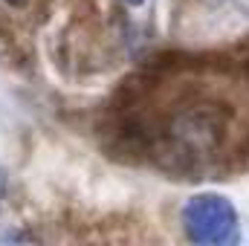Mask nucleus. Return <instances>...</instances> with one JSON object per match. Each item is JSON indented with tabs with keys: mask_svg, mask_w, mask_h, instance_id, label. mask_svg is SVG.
<instances>
[{
	"mask_svg": "<svg viewBox=\"0 0 249 246\" xmlns=\"http://www.w3.org/2000/svg\"><path fill=\"white\" fill-rule=\"evenodd\" d=\"M183 232L191 244L200 246H229L241 238V217L229 197L217 191H203L188 197L183 211Z\"/></svg>",
	"mask_w": 249,
	"mask_h": 246,
	"instance_id": "nucleus-1",
	"label": "nucleus"
},
{
	"mask_svg": "<svg viewBox=\"0 0 249 246\" xmlns=\"http://www.w3.org/2000/svg\"><path fill=\"white\" fill-rule=\"evenodd\" d=\"M0 241H35V235H29V232H3Z\"/></svg>",
	"mask_w": 249,
	"mask_h": 246,
	"instance_id": "nucleus-2",
	"label": "nucleus"
},
{
	"mask_svg": "<svg viewBox=\"0 0 249 246\" xmlns=\"http://www.w3.org/2000/svg\"><path fill=\"white\" fill-rule=\"evenodd\" d=\"M6 188H9V171H6V165L0 162V206H3V197H6Z\"/></svg>",
	"mask_w": 249,
	"mask_h": 246,
	"instance_id": "nucleus-3",
	"label": "nucleus"
},
{
	"mask_svg": "<svg viewBox=\"0 0 249 246\" xmlns=\"http://www.w3.org/2000/svg\"><path fill=\"white\" fill-rule=\"evenodd\" d=\"M119 3H124V6H142L145 0H119Z\"/></svg>",
	"mask_w": 249,
	"mask_h": 246,
	"instance_id": "nucleus-4",
	"label": "nucleus"
},
{
	"mask_svg": "<svg viewBox=\"0 0 249 246\" xmlns=\"http://www.w3.org/2000/svg\"><path fill=\"white\" fill-rule=\"evenodd\" d=\"M6 3H12V6H18V3H23V0H6Z\"/></svg>",
	"mask_w": 249,
	"mask_h": 246,
	"instance_id": "nucleus-5",
	"label": "nucleus"
}]
</instances>
